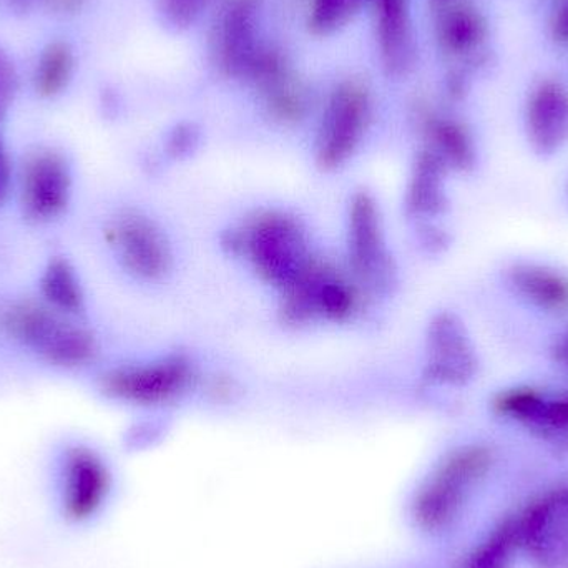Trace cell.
<instances>
[{
    "label": "cell",
    "mask_w": 568,
    "mask_h": 568,
    "mask_svg": "<svg viewBox=\"0 0 568 568\" xmlns=\"http://www.w3.org/2000/svg\"><path fill=\"white\" fill-rule=\"evenodd\" d=\"M426 377L433 383L464 386L477 373V356L459 317L440 313L427 329Z\"/></svg>",
    "instance_id": "14"
},
{
    "label": "cell",
    "mask_w": 568,
    "mask_h": 568,
    "mask_svg": "<svg viewBox=\"0 0 568 568\" xmlns=\"http://www.w3.org/2000/svg\"><path fill=\"white\" fill-rule=\"evenodd\" d=\"M552 356L559 366L568 369V329L557 337L556 344L552 347Z\"/></svg>",
    "instance_id": "32"
},
{
    "label": "cell",
    "mask_w": 568,
    "mask_h": 568,
    "mask_svg": "<svg viewBox=\"0 0 568 568\" xmlns=\"http://www.w3.org/2000/svg\"><path fill=\"white\" fill-rule=\"evenodd\" d=\"M363 287L339 270L314 258L306 272L282 291L283 323L303 326L316 320L347 321L357 313Z\"/></svg>",
    "instance_id": "4"
},
{
    "label": "cell",
    "mask_w": 568,
    "mask_h": 568,
    "mask_svg": "<svg viewBox=\"0 0 568 568\" xmlns=\"http://www.w3.org/2000/svg\"><path fill=\"white\" fill-rule=\"evenodd\" d=\"M0 323L10 337L53 366H87L99 353L95 337L89 329L50 306L12 304L3 311Z\"/></svg>",
    "instance_id": "3"
},
{
    "label": "cell",
    "mask_w": 568,
    "mask_h": 568,
    "mask_svg": "<svg viewBox=\"0 0 568 568\" xmlns=\"http://www.w3.org/2000/svg\"><path fill=\"white\" fill-rule=\"evenodd\" d=\"M106 239L122 265L136 278L156 282L172 268L169 240L142 213L125 212L116 216L106 229Z\"/></svg>",
    "instance_id": "10"
},
{
    "label": "cell",
    "mask_w": 568,
    "mask_h": 568,
    "mask_svg": "<svg viewBox=\"0 0 568 568\" xmlns=\"http://www.w3.org/2000/svg\"><path fill=\"white\" fill-rule=\"evenodd\" d=\"M420 129L426 139V149L436 153L447 169H473L476 163V146L469 130L463 123L426 109L420 112Z\"/></svg>",
    "instance_id": "17"
},
{
    "label": "cell",
    "mask_w": 568,
    "mask_h": 568,
    "mask_svg": "<svg viewBox=\"0 0 568 568\" xmlns=\"http://www.w3.org/2000/svg\"><path fill=\"white\" fill-rule=\"evenodd\" d=\"M542 397L544 394L534 389L506 390L497 397L496 409L504 416L530 424V420L536 416L537 407H539Z\"/></svg>",
    "instance_id": "25"
},
{
    "label": "cell",
    "mask_w": 568,
    "mask_h": 568,
    "mask_svg": "<svg viewBox=\"0 0 568 568\" xmlns=\"http://www.w3.org/2000/svg\"><path fill=\"white\" fill-rule=\"evenodd\" d=\"M3 183H6V162H3L2 146H0V193H2Z\"/></svg>",
    "instance_id": "34"
},
{
    "label": "cell",
    "mask_w": 568,
    "mask_h": 568,
    "mask_svg": "<svg viewBox=\"0 0 568 568\" xmlns=\"http://www.w3.org/2000/svg\"><path fill=\"white\" fill-rule=\"evenodd\" d=\"M215 0H160V10L170 26L189 29L202 19Z\"/></svg>",
    "instance_id": "26"
},
{
    "label": "cell",
    "mask_w": 568,
    "mask_h": 568,
    "mask_svg": "<svg viewBox=\"0 0 568 568\" xmlns=\"http://www.w3.org/2000/svg\"><path fill=\"white\" fill-rule=\"evenodd\" d=\"M550 39L560 47H568V0L550 2L549 19H547Z\"/></svg>",
    "instance_id": "29"
},
{
    "label": "cell",
    "mask_w": 568,
    "mask_h": 568,
    "mask_svg": "<svg viewBox=\"0 0 568 568\" xmlns=\"http://www.w3.org/2000/svg\"><path fill=\"white\" fill-rule=\"evenodd\" d=\"M376 40L387 75L404 77L416 63V40L409 0H374Z\"/></svg>",
    "instance_id": "16"
},
{
    "label": "cell",
    "mask_w": 568,
    "mask_h": 568,
    "mask_svg": "<svg viewBox=\"0 0 568 568\" xmlns=\"http://www.w3.org/2000/svg\"><path fill=\"white\" fill-rule=\"evenodd\" d=\"M263 0H222L213 19L210 50L213 63L229 79L246 80L262 52L260 13Z\"/></svg>",
    "instance_id": "6"
},
{
    "label": "cell",
    "mask_w": 568,
    "mask_h": 568,
    "mask_svg": "<svg viewBox=\"0 0 568 568\" xmlns=\"http://www.w3.org/2000/svg\"><path fill=\"white\" fill-rule=\"evenodd\" d=\"M40 290L52 310L65 316L82 313L85 297L79 276L67 260H50L40 280Z\"/></svg>",
    "instance_id": "22"
},
{
    "label": "cell",
    "mask_w": 568,
    "mask_h": 568,
    "mask_svg": "<svg viewBox=\"0 0 568 568\" xmlns=\"http://www.w3.org/2000/svg\"><path fill=\"white\" fill-rule=\"evenodd\" d=\"M75 72V53L70 43L53 40L40 52L33 69V87L43 99L65 92Z\"/></svg>",
    "instance_id": "20"
},
{
    "label": "cell",
    "mask_w": 568,
    "mask_h": 568,
    "mask_svg": "<svg viewBox=\"0 0 568 568\" xmlns=\"http://www.w3.org/2000/svg\"><path fill=\"white\" fill-rule=\"evenodd\" d=\"M72 496L80 497V509L93 510L105 496L109 474L102 460L87 449H73L67 460Z\"/></svg>",
    "instance_id": "21"
},
{
    "label": "cell",
    "mask_w": 568,
    "mask_h": 568,
    "mask_svg": "<svg viewBox=\"0 0 568 568\" xmlns=\"http://www.w3.org/2000/svg\"><path fill=\"white\" fill-rule=\"evenodd\" d=\"M347 250L354 282L367 290H387L396 268L384 236L383 219L376 200L367 192L351 199L347 212Z\"/></svg>",
    "instance_id": "7"
},
{
    "label": "cell",
    "mask_w": 568,
    "mask_h": 568,
    "mask_svg": "<svg viewBox=\"0 0 568 568\" xmlns=\"http://www.w3.org/2000/svg\"><path fill=\"white\" fill-rule=\"evenodd\" d=\"M196 143H199V132H196L195 126L180 125L170 136L169 149L173 155L182 156L192 152Z\"/></svg>",
    "instance_id": "31"
},
{
    "label": "cell",
    "mask_w": 568,
    "mask_h": 568,
    "mask_svg": "<svg viewBox=\"0 0 568 568\" xmlns=\"http://www.w3.org/2000/svg\"><path fill=\"white\" fill-rule=\"evenodd\" d=\"M459 2V0H429L430 12L440 9V7L449 6V3Z\"/></svg>",
    "instance_id": "33"
},
{
    "label": "cell",
    "mask_w": 568,
    "mask_h": 568,
    "mask_svg": "<svg viewBox=\"0 0 568 568\" xmlns=\"http://www.w3.org/2000/svg\"><path fill=\"white\" fill-rule=\"evenodd\" d=\"M17 85H19V77H17L16 65L10 57L0 49V112L12 100L13 93L17 92Z\"/></svg>",
    "instance_id": "30"
},
{
    "label": "cell",
    "mask_w": 568,
    "mask_h": 568,
    "mask_svg": "<svg viewBox=\"0 0 568 568\" xmlns=\"http://www.w3.org/2000/svg\"><path fill=\"white\" fill-rule=\"evenodd\" d=\"M196 374L185 356L163 357L150 364L116 367L100 379L105 396L136 406H155L176 399L190 389Z\"/></svg>",
    "instance_id": "8"
},
{
    "label": "cell",
    "mask_w": 568,
    "mask_h": 568,
    "mask_svg": "<svg viewBox=\"0 0 568 568\" xmlns=\"http://www.w3.org/2000/svg\"><path fill=\"white\" fill-rule=\"evenodd\" d=\"M233 255L245 256L266 283L284 290L313 263L303 225L287 213H256L245 225L226 235Z\"/></svg>",
    "instance_id": "1"
},
{
    "label": "cell",
    "mask_w": 568,
    "mask_h": 568,
    "mask_svg": "<svg viewBox=\"0 0 568 568\" xmlns=\"http://www.w3.org/2000/svg\"><path fill=\"white\" fill-rule=\"evenodd\" d=\"M433 17L440 52L463 65L453 75L467 82L470 72L484 62L489 42L490 27L486 13L474 0H459L433 10Z\"/></svg>",
    "instance_id": "11"
},
{
    "label": "cell",
    "mask_w": 568,
    "mask_h": 568,
    "mask_svg": "<svg viewBox=\"0 0 568 568\" xmlns=\"http://www.w3.org/2000/svg\"><path fill=\"white\" fill-rule=\"evenodd\" d=\"M526 130L530 145L552 155L568 143V85L544 79L532 87L526 105Z\"/></svg>",
    "instance_id": "15"
},
{
    "label": "cell",
    "mask_w": 568,
    "mask_h": 568,
    "mask_svg": "<svg viewBox=\"0 0 568 568\" xmlns=\"http://www.w3.org/2000/svg\"><path fill=\"white\" fill-rule=\"evenodd\" d=\"M529 426H537L546 430H567L568 393L554 397V399L544 396Z\"/></svg>",
    "instance_id": "27"
},
{
    "label": "cell",
    "mask_w": 568,
    "mask_h": 568,
    "mask_svg": "<svg viewBox=\"0 0 568 568\" xmlns=\"http://www.w3.org/2000/svg\"><path fill=\"white\" fill-rule=\"evenodd\" d=\"M72 193L69 163L55 150H39L23 162L20 202L23 215L43 223L65 212Z\"/></svg>",
    "instance_id": "12"
},
{
    "label": "cell",
    "mask_w": 568,
    "mask_h": 568,
    "mask_svg": "<svg viewBox=\"0 0 568 568\" xmlns=\"http://www.w3.org/2000/svg\"><path fill=\"white\" fill-rule=\"evenodd\" d=\"M446 163L424 146L413 166L409 186H407L406 206L409 215L417 219H430L439 215L447 206L444 176Z\"/></svg>",
    "instance_id": "18"
},
{
    "label": "cell",
    "mask_w": 568,
    "mask_h": 568,
    "mask_svg": "<svg viewBox=\"0 0 568 568\" xmlns=\"http://www.w3.org/2000/svg\"><path fill=\"white\" fill-rule=\"evenodd\" d=\"M89 0H13V6L20 10H30L33 7H42L47 12L55 16H75L85 9Z\"/></svg>",
    "instance_id": "28"
},
{
    "label": "cell",
    "mask_w": 568,
    "mask_h": 568,
    "mask_svg": "<svg viewBox=\"0 0 568 568\" xmlns=\"http://www.w3.org/2000/svg\"><path fill=\"white\" fill-rule=\"evenodd\" d=\"M520 550L537 568H568V487L552 490L517 519Z\"/></svg>",
    "instance_id": "9"
},
{
    "label": "cell",
    "mask_w": 568,
    "mask_h": 568,
    "mask_svg": "<svg viewBox=\"0 0 568 568\" xmlns=\"http://www.w3.org/2000/svg\"><path fill=\"white\" fill-rule=\"evenodd\" d=\"M493 460V453L477 444L449 454L414 497L413 517L417 527L430 534L449 529L474 490L486 479Z\"/></svg>",
    "instance_id": "2"
},
{
    "label": "cell",
    "mask_w": 568,
    "mask_h": 568,
    "mask_svg": "<svg viewBox=\"0 0 568 568\" xmlns=\"http://www.w3.org/2000/svg\"><path fill=\"white\" fill-rule=\"evenodd\" d=\"M373 119V93L359 79L337 83L324 106L316 136V162L321 169L343 166L359 149Z\"/></svg>",
    "instance_id": "5"
},
{
    "label": "cell",
    "mask_w": 568,
    "mask_h": 568,
    "mask_svg": "<svg viewBox=\"0 0 568 568\" xmlns=\"http://www.w3.org/2000/svg\"><path fill=\"white\" fill-rule=\"evenodd\" d=\"M519 552V526L517 519H509L476 547L463 568H513Z\"/></svg>",
    "instance_id": "23"
},
{
    "label": "cell",
    "mask_w": 568,
    "mask_h": 568,
    "mask_svg": "<svg viewBox=\"0 0 568 568\" xmlns=\"http://www.w3.org/2000/svg\"><path fill=\"white\" fill-rule=\"evenodd\" d=\"M246 80L255 85L270 115L278 122L297 123L310 112V90L282 50L263 47Z\"/></svg>",
    "instance_id": "13"
},
{
    "label": "cell",
    "mask_w": 568,
    "mask_h": 568,
    "mask_svg": "<svg viewBox=\"0 0 568 568\" xmlns=\"http://www.w3.org/2000/svg\"><path fill=\"white\" fill-rule=\"evenodd\" d=\"M509 282L520 296L550 313L568 311V276L550 266L517 263L510 268Z\"/></svg>",
    "instance_id": "19"
},
{
    "label": "cell",
    "mask_w": 568,
    "mask_h": 568,
    "mask_svg": "<svg viewBox=\"0 0 568 568\" xmlns=\"http://www.w3.org/2000/svg\"><path fill=\"white\" fill-rule=\"evenodd\" d=\"M374 0H310L306 26L313 36L327 37L353 22Z\"/></svg>",
    "instance_id": "24"
}]
</instances>
